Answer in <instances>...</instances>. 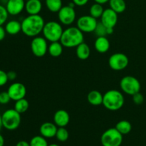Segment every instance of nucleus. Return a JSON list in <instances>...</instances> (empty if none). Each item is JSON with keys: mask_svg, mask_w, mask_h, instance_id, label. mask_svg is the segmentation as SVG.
Masks as SVG:
<instances>
[{"mask_svg": "<svg viewBox=\"0 0 146 146\" xmlns=\"http://www.w3.org/2000/svg\"><path fill=\"white\" fill-rule=\"evenodd\" d=\"M21 31L29 37H36L42 33L45 25L44 18L39 14L28 15L21 21Z\"/></svg>", "mask_w": 146, "mask_h": 146, "instance_id": "obj_1", "label": "nucleus"}, {"mask_svg": "<svg viewBox=\"0 0 146 146\" xmlns=\"http://www.w3.org/2000/svg\"><path fill=\"white\" fill-rule=\"evenodd\" d=\"M59 41L66 48H76L84 42V33L76 27H68L64 30Z\"/></svg>", "mask_w": 146, "mask_h": 146, "instance_id": "obj_2", "label": "nucleus"}, {"mask_svg": "<svg viewBox=\"0 0 146 146\" xmlns=\"http://www.w3.org/2000/svg\"><path fill=\"white\" fill-rule=\"evenodd\" d=\"M124 104H125V97L122 92L118 90H109L104 94L102 105L108 111H118L122 108Z\"/></svg>", "mask_w": 146, "mask_h": 146, "instance_id": "obj_3", "label": "nucleus"}, {"mask_svg": "<svg viewBox=\"0 0 146 146\" xmlns=\"http://www.w3.org/2000/svg\"><path fill=\"white\" fill-rule=\"evenodd\" d=\"M63 32L64 29L61 24L56 21H49L45 23L42 31L43 36L50 42L59 41Z\"/></svg>", "mask_w": 146, "mask_h": 146, "instance_id": "obj_4", "label": "nucleus"}, {"mask_svg": "<svg viewBox=\"0 0 146 146\" xmlns=\"http://www.w3.org/2000/svg\"><path fill=\"white\" fill-rule=\"evenodd\" d=\"M2 125L8 131H14L19 127L21 124V114L14 108L8 109L1 115Z\"/></svg>", "mask_w": 146, "mask_h": 146, "instance_id": "obj_5", "label": "nucleus"}, {"mask_svg": "<svg viewBox=\"0 0 146 146\" xmlns=\"http://www.w3.org/2000/svg\"><path fill=\"white\" fill-rule=\"evenodd\" d=\"M120 87L124 94L129 96L140 92L141 85L138 78L132 76H125L121 78L120 81Z\"/></svg>", "mask_w": 146, "mask_h": 146, "instance_id": "obj_6", "label": "nucleus"}, {"mask_svg": "<svg viewBox=\"0 0 146 146\" xmlns=\"http://www.w3.org/2000/svg\"><path fill=\"white\" fill-rule=\"evenodd\" d=\"M123 142V135L115 128H111L104 131L101 137L103 146H121Z\"/></svg>", "mask_w": 146, "mask_h": 146, "instance_id": "obj_7", "label": "nucleus"}, {"mask_svg": "<svg viewBox=\"0 0 146 146\" xmlns=\"http://www.w3.org/2000/svg\"><path fill=\"white\" fill-rule=\"evenodd\" d=\"M44 36L34 37L31 41V51L35 56L44 57L48 52V42Z\"/></svg>", "mask_w": 146, "mask_h": 146, "instance_id": "obj_8", "label": "nucleus"}, {"mask_svg": "<svg viewBox=\"0 0 146 146\" xmlns=\"http://www.w3.org/2000/svg\"><path fill=\"white\" fill-rule=\"evenodd\" d=\"M129 64L128 57L123 53H115L109 57L108 65L113 71H122L127 68Z\"/></svg>", "mask_w": 146, "mask_h": 146, "instance_id": "obj_9", "label": "nucleus"}, {"mask_svg": "<svg viewBox=\"0 0 146 146\" xmlns=\"http://www.w3.org/2000/svg\"><path fill=\"white\" fill-rule=\"evenodd\" d=\"M97 19L91 15H84L80 17L76 21V27L83 33L94 32L98 24Z\"/></svg>", "mask_w": 146, "mask_h": 146, "instance_id": "obj_10", "label": "nucleus"}, {"mask_svg": "<svg viewBox=\"0 0 146 146\" xmlns=\"http://www.w3.org/2000/svg\"><path fill=\"white\" fill-rule=\"evenodd\" d=\"M58 19L63 25L70 26L74 24L76 19V13L74 7H70L69 5L63 6L58 12Z\"/></svg>", "mask_w": 146, "mask_h": 146, "instance_id": "obj_11", "label": "nucleus"}, {"mask_svg": "<svg viewBox=\"0 0 146 146\" xmlns=\"http://www.w3.org/2000/svg\"><path fill=\"white\" fill-rule=\"evenodd\" d=\"M7 92L12 101H17L21 98H25L27 95V88L21 83L15 82L11 84L9 86Z\"/></svg>", "mask_w": 146, "mask_h": 146, "instance_id": "obj_12", "label": "nucleus"}, {"mask_svg": "<svg viewBox=\"0 0 146 146\" xmlns=\"http://www.w3.org/2000/svg\"><path fill=\"white\" fill-rule=\"evenodd\" d=\"M118 14L110 7L106 9L101 17V22L106 28H114L118 23Z\"/></svg>", "mask_w": 146, "mask_h": 146, "instance_id": "obj_13", "label": "nucleus"}, {"mask_svg": "<svg viewBox=\"0 0 146 146\" xmlns=\"http://www.w3.org/2000/svg\"><path fill=\"white\" fill-rule=\"evenodd\" d=\"M25 0H7L5 7L9 15L17 16L25 9Z\"/></svg>", "mask_w": 146, "mask_h": 146, "instance_id": "obj_14", "label": "nucleus"}, {"mask_svg": "<svg viewBox=\"0 0 146 146\" xmlns=\"http://www.w3.org/2000/svg\"><path fill=\"white\" fill-rule=\"evenodd\" d=\"M58 126L54 123L45 122L41 124L39 128L41 135L46 138H51L56 136Z\"/></svg>", "mask_w": 146, "mask_h": 146, "instance_id": "obj_15", "label": "nucleus"}, {"mask_svg": "<svg viewBox=\"0 0 146 146\" xmlns=\"http://www.w3.org/2000/svg\"><path fill=\"white\" fill-rule=\"evenodd\" d=\"M70 122L69 113L63 109L58 110L54 115V123L58 127H66Z\"/></svg>", "mask_w": 146, "mask_h": 146, "instance_id": "obj_16", "label": "nucleus"}, {"mask_svg": "<svg viewBox=\"0 0 146 146\" xmlns=\"http://www.w3.org/2000/svg\"><path fill=\"white\" fill-rule=\"evenodd\" d=\"M26 12L29 15L39 14L42 10V3L41 0H28L25 3Z\"/></svg>", "mask_w": 146, "mask_h": 146, "instance_id": "obj_17", "label": "nucleus"}, {"mask_svg": "<svg viewBox=\"0 0 146 146\" xmlns=\"http://www.w3.org/2000/svg\"><path fill=\"white\" fill-rule=\"evenodd\" d=\"M111 44L106 36H98L94 42V48L100 54H105L109 50Z\"/></svg>", "mask_w": 146, "mask_h": 146, "instance_id": "obj_18", "label": "nucleus"}, {"mask_svg": "<svg viewBox=\"0 0 146 146\" xmlns=\"http://www.w3.org/2000/svg\"><path fill=\"white\" fill-rule=\"evenodd\" d=\"M103 98L104 95L100 91L97 90H93L88 93L87 96V101L91 105L97 106L103 104Z\"/></svg>", "mask_w": 146, "mask_h": 146, "instance_id": "obj_19", "label": "nucleus"}, {"mask_svg": "<svg viewBox=\"0 0 146 146\" xmlns=\"http://www.w3.org/2000/svg\"><path fill=\"white\" fill-rule=\"evenodd\" d=\"M4 28L9 35H17L21 31V23L17 20H10L7 21Z\"/></svg>", "mask_w": 146, "mask_h": 146, "instance_id": "obj_20", "label": "nucleus"}, {"mask_svg": "<svg viewBox=\"0 0 146 146\" xmlns=\"http://www.w3.org/2000/svg\"><path fill=\"white\" fill-rule=\"evenodd\" d=\"M76 54L79 59L86 60L91 55V48L86 43L83 42L76 47Z\"/></svg>", "mask_w": 146, "mask_h": 146, "instance_id": "obj_21", "label": "nucleus"}, {"mask_svg": "<svg viewBox=\"0 0 146 146\" xmlns=\"http://www.w3.org/2000/svg\"><path fill=\"white\" fill-rule=\"evenodd\" d=\"M63 50H64V46L61 44L60 41H54L51 42L48 45V53L51 56L56 58L59 57L62 54Z\"/></svg>", "mask_w": 146, "mask_h": 146, "instance_id": "obj_22", "label": "nucleus"}, {"mask_svg": "<svg viewBox=\"0 0 146 146\" xmlns=\"http://www.w3.org/2000/svg\"><path fill=\"white\" fill-rule=\"evenodd\" d=\"M110 8L117 14H121L126 9V3L125 0H109Z\"/></svg>", "mask_w": 146, "mask_h": 146, "instance_id": "obj_23", "label": "nucleus"}, {"mask_svg": "<svg viewBox=\"0 0 146 146\" xmlns=\"http://www.w3.org/2000/svg\"><path fill=\"white\" fill-rule=\"evenodd\" d=\"M115 128L118 132L121 133L123 135H127L129 133H131L132 130V125L131 123L126 120H122L118 122L115 125Z\"/></svg>", "mask_w": 146, "mask_h": 146, "instance_id": "obj_24", "label": "nucleus"}, {"mask_svg": "<svg viewBox=\"0 0 146 146\" xmlns=\"http://www.w3.org/2000/svg\"><path fill=\"white\" fill-rule=\"evenodd\" d=\"M46 8L51 12L58 13L63 7L62 0H45Z\"/></svg>", "mask_w": 146, "mask_h": 146, "instance_id": "obj_25", "label": "nucleus"}, {"mask_svg": "<svg viewBox=\"0 0 146 146\" xmlns=\"http://www.w3.org/2000/svg\"><path fill=\"white\" fill-rule=\"evenodd\" d=\"M29 103L25 98L15 101L14 104V109L20 114L27 112L29 109Z\"/></svg>", "mask_w": 146, "mask_h": 146, "instance_id": "obj_26", "label": "nucleus"}, {"mask_svg": "<svg viewBox=\"0 0 146 146\" xmlns=\"http://www.w3.org/2000/svg\"><path fill=\"white\" fill-rule=\"evenodd\" d=\"M104 11V8L102 4L96 2L94 4H92L89 9V14L96 19L98 18H101Z\"/></svg>", "mask_w": 146, "mask_h": 146, "instance_id": "obj_27", "label": "nucleus"}, {"mask_svg": "<svg viewBox=\"0 0 146 146\" xmlns=\"http://www.w3.org/2000/svg\"><path fill=\"white\" fill-rule=\"evenodd\" d=\"M55 137L60 142H66L69 137L68 130L65 127H58Z\"/></svg>", "mask_w": 146, "mask_h": 146, "instance_id": "obj_28", "label": "nucleus"}, {"mask_svg": "<svg viewBox=\"0 0 146 146\" xmlns=\"http://www.w3.org/2000/svg\"><path fill=\"white\" fill-rule=\"evenodd\" d=\"M30 146H48L46 138L42 135H36L31 139L29 142Z\"/></svg>", "mask_w": 146, "mask_h": 146, "instance_id": "obj_29", "label": "nucleus"}, {"mask_svg": "<svg viewBox=\"0 0 146 146\" xmlns=\"http://www.w3.org/2000/svg\"><path fill=\"white\" fill-rule=\"evenodd\" d=\"M96 35L98 36H106L108 34H107V28L102 24L101 22L98 23L97 24V27L96 28L95 31Z\"/></svg>", "mask_w": 146, "mask_h": 146, "instance_id": "obj_30", "label": "nucleus"}, {"mask_svg": "<svg viewBox=\"0 0 146 146\" xmlns=\"http://www.w3.org/2000/svg\"><path fill=\"white\" fill-rule=\"evenodd\" d=\"M9 15V14L6 7L0 4V26H2L3 24L7 22Z\"/></svg>", "mask_w": 146, "mask_h": 146, "instance_id": "obj_31", "label": "nucleus"}, {"mask_svg": "<svg viewBox=\"0 0 146 146\" xmlns=\"http://www.w3.org/2000/svg\"><path fill=\"white\" fill-rule=\"evenodd\" d=\"M11 100V98L7 91H3L0 93V104L5 105V104H9Z\"/></svg>", "mask_w": 146, "mask_h": 146, "instance_id": "obj_32", "label": "nucleus"}, {"mask_svg": "<svg viewBox=\"0 0 146 146\" xmlns=\"http://www.w3.org/2000/svg\"><path fill=\"white\" fill-rule=\"evenodd\" d=\"M133 96V101L135 104L136 105H141L143 103L144 101V97L143 96L142 94H141L140 92L137 93V94H134Z\"/></svg>", "mask_w": 146, "mask_h": 146, "instance_id": "obj_33", "label": "nucleus"}, {"mask_svg": "<svg viewBox=\"0 0 146 146\" xmlns=\"http://www.w3.org/2000/svg\"><path fill=\"white\" fill-rule=\"evenodd\" d=\"M9 79L8 76H7V73L3 70L0 69V87L6 85Z\"/></svg>", "mask_w": 146, "mask_h": 146, "instance_id": "obj_34", "label": "nucleus"}, {"mask_svg": "<svg viewBox=\"0 0 146 146\" xmlns=\"http://www.w3.org/2000/svg\"><path fill=\"white\" fill-rule=\"evenodd\" d=\"M73 2L74 3L76 6L78 7H84V6L86 5L89 0H72Z\"/></svg>", "mask_w": 146, "mask_h": 146, "instance_id": "obj_35", "label": "nucleus"}, {"mask_svg": "<svg viewBox=\"0 0 146 146\" xmlns=\"http://www.w3.org/2000/svg\"><path fill=\"white\" fill-rule=\"evenodd\" d=\"M7 76H8L9 81H14L17 78V74L15 71H10L7 72Z\"/></svg>", "mask_w": 146, "mask_h": 146, "instance_id": "obj_36", "label": "nucleus"}, {"mask_svg": "<svg viewBox=\"0 0 146 146\" xmlns=\"http://www.w3.org/2000/svg\"><path fill=\"white\" fill-rule=\"evenodd\" d=\"M6 34H7V32H6L5 28H4L2 26H0V41L4 39L6 36Z\"/></svg>", "mask_w": 146, "mask_h": 146, "instance_id": "obj_37", "label": "nucleus"}, {"mask_svg": "<svg viewBox=\"0 0 146 146\" xmlns=\"http://www.w3.org/2000/svg\"><path fill=\"white\" fill-rule=\"evenodd\" d=\"M16 146H30V143L26 141H20L17 143Z\"/></svg>", "mask_w": 146, "mask_h": 146, "instance_id": "obj_38", "label": "nucleus"}, {"mask_svg": "<svg viewBox=\"0 0 146 146\" xmlns=\"http://www.w3.org/2000/svg\"><path fill=\"white\" fill-rule=\"evenodd\" d=\"M96 3H98L100 4H105L106 3H108L109 1V0H94Z\"/></svg>", "mask_w": 146, "mask_h": 146, "instance_id": "obj_39", "label": "nucleus"}, {"mask_svg": "<svg viewBox=\"0 0 146 146\" xmlns=\"http://www.w3.org/2000/svg\"><path fill=\"white\" fill-rule=\"evenodd\" d=\"M114 28H107V34L108 35H111L113 33Z\"/></svg>", "mask_w": 146, "mask_h": 146, "instance_id": "obj_40", "label": "nucleus"}, {"mask_svg": "<svg viewBox=\"0 0 146 146\" xmlns=\"http://www.w3.org/2000/svg\"><path fill=\"white\" fill-rule=\"evenodd\" d=\"M4 145V138L2 135L0 134V146Z\"/></svg>", "mask_w": 146, "mask_h": 146, "instance_id": "obj_41", "label": "nucleus"}, {"mask_svg": "<svg viewBox=\"0 0 146 146\" xmlns=\"http://www.w3.org/2000/svg\"><path fill=\"white\" fill-rule=\"evenodd\" d=\"M3 125H2V121H1V115H0V131L2 128Z\"/></svg>", "mask_w": 146, "mask_h": 146, "instance_id": "obj_42", "label": "nucleus"}, {"mask_svg": "<svg viewBox=\"0 0 146 146\" xmlns=\"http://www.w3.org/2000/svg\"><path fill=\"white\" fill-rule=\"evenodd\" d=\"M48 146H60V145H58V144H56V143H52V144H51V145H48Z\"/></svg>", "mask_w": 146, "mask_h": 146, "instance_id": "obj_43", "label": "nucleus"}, {"mask_svg": "<svg viewBox=\"0 0 146 146\" xmlns=\"http://www.w3.org/2000/svg\"><path fill=\"white\" fill-rule=\"evenodd\" d=\"M28 1V0H25V1Z\"/></svg>", "mask_w": 146, "mask_h": 146, "instance_id": "obj_44", "label": "nucleus"}, {"mask_svg": "<svg viewBox=\"0 0 146 146\" xmlns=\"http://www.w3.org/2000/svg\"><path fill=\"white\" fill-rule=\"evenodd\" d=\"M41 1H42V0H41Z\"/></svg>", "mask_w": 146, "mask_h": 146, "instance_id": "obj_45", "label": "nucleus"}]
</instances>
